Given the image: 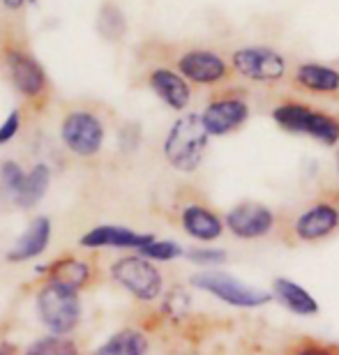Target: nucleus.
<instances>
[{"label":"nucleus","mask_w":339,"mask_h":355,"mask_svg":"<svg viewBox=\"0 0 339 355\" xmlns=\"http://www.w3.org/2000/svg\"><path fill=\"white\" fill-rule=\"evenodd\" d=\"M111 277L120 286L137 295L139 300L150 302L162 293V275L150 261L144 257H125L118 259L111 268Z\"/></svg>","instance_id":"5"},{"label":"nucleus","mask_w":339,"mask_h":355,"mask_svg":"<svg viewBox=\"0 0 339 355\" xmlns=\"http://www.w3.org/2000/svg\"><path fill=\"white\" fill-rule=\"evenodd\" d=\"M49 240H51V222L46 217H35L31 226L24 231V236L19 238V243L7 254V259L14 261V263H21V261L40 257L46 250Z\"/></svg>","instance_id":"14"},{"label":"nucleus","mask_w":339,"mask_h":355,"mask_svg":"<svg viewBox=\"0 0 339 355\" xmlns=\"http://www.w3.org/2000/svg\"><path fill=\"white\" fill-rule=\"evenodd\" d=\"M148 339L139 330H123L107 339L93 355H146Z\"/></svg>","instance_id":"19"},{"label":"nucleus","mask_w":339,"mask_h":355,"mask_svg":"<svg viewBox=\"0 0 339 355\" xmlns=\"http://www.w3.org/2000/svg\"><path fill=\"white\" fill-rule=\"evenodd\" d=\"M26 175L28 173L21 171L19 164H14V162H5L3 168H0V180H3V189L12 198H17L21 187H24V182H26Z\"/></svg>","instance_id":"23"},{"label":"nucleus","mask_w":339,"mask_h":355,"mask_svg":"<svg viewBox=\"0 0 339 355\" xmlns=\"http://www.w3.org/2000/svg\"><path fill=\"white\" fill-rule=\"evenodd\" d=\"M295 355H335L333 349H326V346H305Z\"/></svg>","instance_id":"27"},{"label":"nucleus","mask_w":339,"mask_h":355,"mask_svg":"<svg viewBox=\"0 0 339 355\" xmlns=\"http://www.w3.org/2000/svg\"><path fill=\"white\" fill-rule=\"evenodd\" d=\"M295 81L302 88L312 92H337L339 90V72L319 62H305L295 69Z\"/></svg>","instance_id":"18"},{"label":"nucleus","mask_w":339,"mask_h":355,"mask_svg":"<svg viewBox=\"0 0 339 355\" xmlns=\"http://www.w3.org/2000/svg\"><path fill=\"white\" fill-rule=\"evenodd\" d=\"M231 62L240 76H245V79H250V81H259V83L279 81L281 76L286 74L284 55L268 46L238 49V51L233 53Z\"/></svg>","instance_id":"6"},{"label":"nucleus","mask_w":339,"mask_h":355,"mask_svg":"<svg viewBox=\"0 0 339 355\" xmlns=\"http://www.w3.org/2000/svg\"><path fill=\"white\" fill-rule=\"evenodd\" d=\"M3 3H5V7H7V10H19V7L24 5L26 0H3Z\"/></svg>","instance_id":"28"},{"label":"nucleus","mask_w":339,"mask_h":355,"mask_svg":"<svg viewBox=\"0 0 339 355\" xmlns=\"http://www.w3.org/2000/svg\"><path fill=\"white\" fill-rule=\"evenodd\" d=\"M208 137L210 134L199 113H187L180 120H175L164 141V155L168 164L185 173L194 171L201 164L203 153L208 148Z\"/></svg>","instance_id":"1"},{"label":"nucleus","mask_w":339,"mask_h":355,"mask_svg":"<svg viewBox=\"0 0 339 355\" xmlns=\"http://www.w3.org/2000/svg\"><path fill=\"white\" fill-rule=\"evenodd\" d=\"M19 125H21V116H19V111H12L10 116L5 118V123L0 125V146L7 144V141H12L14 137H17Z\"/></svg>","instance_id":"26"},{"label":"nucleus","mask_w":339,"mask_h":355,"mask_svg":"<svg viewBox=\"0 0 339 355\" xmlns=\"http://www.w3.org/2000/svg\"><path fill=\"white\" fill-rule=\"evenodd\" d=\"M339 229V208L335 203H316L312 208H307L295 222L293 233L298 236V240L305 243H314V240L328 238L330 233H335Z\"/></svg>","instance_id":"10"},{"label":"nucleus","mask_w":339,"mask_h":355,"mask_svg":"<svg viewBox=\"0 0 339 355\" xmlns=\"http://www.w3.org/2000/svg\"><path fill=\"white\" fill-rule=\"evenodd\" d=\"M26 355H79V351H76V344L72 339L60 335H49L28 346Z\"/></svg>","instance_id":"22"},{"label":"nucleus","mask_w":339,"mask_h":355,"mask_svg":"<svg viewBox=\"0 0 339 355\" xmlns=\"http://www.w3.org/2000/svg\"><path fill=\"white\" fill-rule=\"evenodd\" d=\"M49 180H51V171H49L46 164L33 166V171L26 175L24 187H21L19 196L14 198V201H17L21 208H33V205L44 196V191L49 187Z\"/></svg>","instance_id":"20"},{"label":"nucleus","mask_w":339,"mask_h":355,"mask_svg":"<svg viewBox=\"0 0 339 355\" xmlns=\"http://www.w3.org/2000/svg\"><path fill=\"white\" fill-rule=\"evenodd\" d=\"M7 69H10L12 83L17 86L19 92H24L28 97H35L44 90V69L40 67V62L31 58V55L21 51L7 53Z\"/></svg>","instance_id":"13"},{"label":"nucleus","mask_w":339,"mask_h":355,"mask_svg":"<svg viewBox=\"0 0 339 355\" xmlns=\"http://www.w3.org/2000/svg\"><path fill=\"white\" fill-rule=\"evenodd\" d=\"M62 141L79 157H93L100 153L104 141V127L100 118L88 111H74L62 120Z\"/></svg>","instance_id":"7"},{"label":"nucleus","mask_w":339,"mask_h":355,"mask_svg":"<svg viewBox=\"0 0 339 355\" xmlns=\"http://www.w3.org/2000/svg\"><path fill=\"white\" fill-rule=\"evenodd\" d=\"M150 88L175 111L185 109L189 104V95H192L187 81L171 69H155L150 74Z\"/></svg>","instance_id":"15"},{"label":"nucleus","mask_w":339,"mask_h":355,"mask_svg":"<svg viewBox=\"0 0 339 355\" xmlns=\"http://www.w3.org/2000/svg\"><path fill=\"white\" fill-rule=\"evenodd\" d=\"M337 171H339V153H337Z\"/></svg>","instance_id":"29"},{"label":"nucleus","mask_w":339,"mask_h":355,"mask_svg":"<svg viewBox=\"0 0 339 355\" xmlns=\"http://www.w3.org/2000/svg\"><path fill=\"white\" fill-rule=\"evenodd\" d=\"M155 240L153 233H137L125 226H97L81 238L83 247H118V250L141 252Z\"/></svg>","instance_id":"12"},{"label":"nucleus","mask_w":339,"mask_h":355,"mask_svg":"<svg viewBox=\"0 0 339 355\" xmlns=\"http://www.w3.org/2000/svg\"><path fill=\"white\" fill-rule=\"evenodd\" d=\"M182 229L196 240H217L222 236L224 224L213 210L203 208V205H189L182 210Z\"/></svg>","instance_id":"16"},{"label":"nucleus","mask_w":339,"mask_h":355,"mask_svg":"<svg viewBox=\"0 0 339 355\" xmlns=\"http://www.w3.org/2000/svg\"><path fill=\"white\" fill-rule=\"evenodd\" d=\"M272 291H275V297H277L286 309H291L293 314L314 316L316 311H319V302H316L314 297L300 286V284H295L291 279H284V277L275 279Z\"/></svg>","instance_id":"17"},{"label":"nucleus","mask_w":339,"mask_h":355,"mask_svg":"<svg viewBox=\"0 0 339 355\" xmlns=\"http://www.w3.org/2000/svg\"><path fill=\"white\" fill-rule=\"evenodd\" d=\"M178 69L182 76H187L189 81L201 83V86H210L226 79L229 67L226 62L213 51H189L178 60Z\"/></svg>","instance_id":"11"},{"label":"nucleus","mask_w":339,"mask_h":355,"mask_svg":"<svg viewBox=\"0 0 339 355\" xmlns=\"http://www.w3.org/2000/svg\"><path fill=\"white\" fill-rule=\"evenodd\" d=\"M88 277H90V268L86 263H81V261H60V263L53 266L51 279L67 284L72 288H81L88 282Z\"/></svg>","instance_id":"21"},{"label":"nucleus","mask_w":339,"mask_h":355,"mask_svg":"<svg viewBox=\"0 0 339 355\" xmlns=\"http://www.w3.org/2000/svg\"><path fill=\"white\" fill-rule=\"evenodd\" d=\"M0 355H3V351H0Z\"/></svg>","instance_id":"30"},{"label":"nucleus","mask_w":339,"mask_h":355,"mask_svg":"<svg viewBox=\"0 0 339 355\" xmlns=\"http://www.w3.org/2000/svg\"><path fill=\"white\" fill-rule=\"evenodd\" d=\"M272 118L281 130L307 134L326 146H335L339 141V120L305 104H281L272 111Z\"/></svg>","instance_id":"3"},{"label":"nucleus","mask_w":339,"mask_h":355,"mask_svg":"<svg viewBox=\"0 0 339 355\" xmlns=\"http://www.w3.org/2000/svg\"><path fill=\"white\" fill-rule=\"evenodd\" d=\"M201 118H203V125H206L208 134L224 137V134L238 130V127L250 118V106L240 97L215 99V102L208 104V109L201 113Z\"/></svg>","instance_id":"9"},{"label":"nucleus","mask_w":339,"mask_h":355,"mask_svg":"<svg viewBox=\"0 0 339 355\" xmlns=\"http://www.w3.org/2000/svg\"><path fill=\"white\" fill-rule=\"evenodd\" d=\"M226 226L236 238L257 240L272 231L275 215L270 208H266L261 203H238L226 215Z\"/></svg>","instance_id":"8"},{"label":"nucleus","mask_w":339,"mask_h":355,"mask_svg":"<svg viewBox=\"0 0 339 355\" xmlns=\"http://www.w3.org/2000/svg\"><path fill=\"white\" fill-rule=\"evenodd\" d=\"M180 254H182L180 245L168 243V240H153L150 245L141 250V257L153 259V261H171V259H178Z\"/></svg>","instance_id":"24"},{"label":"nucleus","mask_w":339,"mask_h":355,"mask_svg":"<svg viewBox=\"0 0 339 355\" xmlns=\"http://www.w3.org/2000/svg\"><path fill=\"white\" fill-rule=\"evenodd\" d=\"M189 261L199 266H220L226 261V252L222 250H192L187 254Z\"/></svg>","instance_id":"25"},{"label":"nucleus","mask_w":339,"mask_h":355,"mask_svg":"<svg viewBox=\"0 0 339 355\" xmlns=\"http://www.w3.org/2000/svg\"><path fill=\"white\" fill-rule=\"evenodd\" d=\"M192 284L196 288H203L215 297H220L222 302L233 304V307H261V304L272 300V295L266 293V291L247 286V284L238 282L236 277L217 272V270H203V272L194 275Z\"/></svg>","instance_id":"4"},{"label":"nucleus","mask_w":339,"mask_h":355,"mask_svg":"<svg viewBox=\"0 0 339 355\" xmlns=\"http://www.w3.org/2000/svg\"><path fill=\"white\" fill-rule=\"evenodd\" d=\"M37 311L42 323L46 325L51 335L65 337L76 328L81 318V302L76 288L51 279L40 288L37 293Z\"/></svg>","instance_id":"2"}]
</instances>
